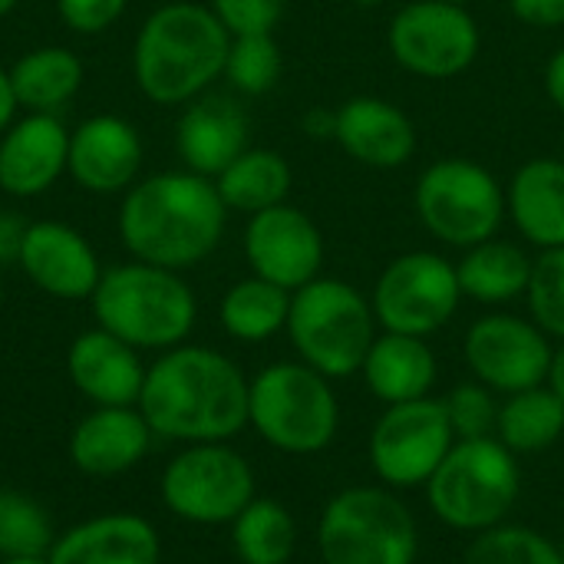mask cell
Masks as SVG:
<instances>
[{
	"label": "cell",
	"instance_id": "obj_30",
	"mask_svg": "<svg viewBox=\"0 0 564 564\" xmlns=\"http://www.w3.org/2000/svg\"><path fill=\"white\" fill-rule=\"evenodd\" d=\"M291 314V291L251 274L228 288L218 307V321L228 337L241 344H261L271 340L288 327Z\"/></svg>",
	"mask_w": 564,
	"mask_h": 564
},
{
	"label": "cell",
	"instance_id": "obj_27",
	"mask_svg": "<svg viewBox=\"0 0 564 564\" xmlns=\"http://www.w3.org/2000/svg\"><path fill=\"white\" fill-rule=\"evenodd\" d=\"M564 436V400L549 387H529L499 400L496 440L516 456L545 453Z\"/></svg>",
	"mask_w": 564,
	"mask_h": 564
},
{
	"label": "cell",
	"instance_id": "obj_20",
	"mask_svg": "<svg viewBox=\"0 0 564 564\" xmlns=\"http://www.w3.org/2000/svg\"><path fill=\"white\" fill-rule=\"evenodd\" d=\"M66 373L73 387L96 406H135L145 383L139 350L102 327L73 340L66 354Z\"/></svg>",
	"mask_w": 564,
	"mask_h": 564
},
{
	"label": "cell",
	"instance_id": "obj_16",
	"mask_svg": "<svg viewBox=\"0 0 564 564\" xmlns=\"http://www.w3.org/2000/svg\"><path fill=\"white\" fill-rule=\"evenodd\" d=\"M20 268L43 294L59 301L93 297L102 278L93 245L63 221H33L26 228Z\"/></svg>",
	"mask_w": 564,
	"mask_h": 564
},
{
	"label": "cell",
	"instance_id": "obj_5",
	"mask_svg": "<svg viewBox=\"0 0 564 564\" xmlns=\"http://www.w3.org/2000/svg\"><path fill=\"white\" fill-rule=\"evenodd\" d=\"M426 506L453 532L479 535L509 522L522 496L519 456L496 436L456 440L433 479L423 486Z\"/></svg>",
	"mask_w": 564,
	"mask_h": 564
},
{
	"label": "cell",
	"instance_id": "obj_49",
	"mask_svg": "<svg viewBox=\"0 0 564 564\" xmlns=\"http://www.w3.org/2000/svg\"><path fill=\"white\" fill-rule=\"evenodd\" d=\"M558 549H562V558H564V535H562V542H558Z\"/></svg>",
	"mask_w": 564,
	"mask_h": 564
},
{
	"label": "cell",
	"instance_id": "obj_19",
	"mask_svg": "<svg viewBox=\"0 0 564 564\" xmlns=\"http://www.w3.org/2000/svg\"><path fill=\"white\" fill-rule=\"evenodd\" d=\"M334 139L354 162L380 172L406 165L416 152L413 119L380 96H354L340 102Z\"/></svg>",
	"mask_w": 564,
	"mask_h": 564
},
{
	"label": "cell",
	"instance_id": "obj_9",
	"mask_svg": "<svg viewBox=\"0 0 564 564\" xmlns=\"http://www.w3.org/2000/svg\"><path fill=\"white\" fill-rule=\"evenodd\" d=\"M413 205L433 238L463 251L496 238L509 215L499 178L486 165L456 155L423 169Z\"/></svg>",
	"mask_w": 564,
	"mask_h": 564
},
{
	"label": "cell",
	"instance_id": "obj_22",
	"mask_svg": "<svg viewBox=\"0 0 564 564\" xmlns=\"http://www.w3.org/2000/svg\"><path fill=\"white\" fill-rule=\"evenodd\" d=\"M152 436L139 406H96L76 423L69 459L86 476H119L145 459Z\"/></svg>",
	"mask_w": 564,
	"mask_h": 564
},
{
	"label": "cell",
	"instance_id": "obj_3",
	"mask_svg": "<svg viewBox=\"0 0 564 564\" xmlns=\"http://www.w3.org/2000/svg\"><path fill=\"white\" fill-rule=\"evenodd\" d=\"M231 33L208 3L172 0L145 17L132 46V73L159 106L198 99L228 63Z\"/></svg>",
	"mask_w": 564,
	"mask_h": 564
},
{
	"label": "cell",
	"instance_id": "obj_47",
	"mask_svg": "<svg viewBox=\"0 0 564 564\" xmlns=\"http://www.w3.org/2000/svg\"><path fill=\"white\" fill-rule=\"evenodd\" d=\"M17 7V0H0V17H7Z\"/></svg>",
	"mask_w": 564,
	"mask_h": 564
},
{
	"label": "cell",
	"instance_id": "obj_34",
	"mask_svg": "<svg viewBox=\"0 0 564 564\" xmlns=\"http://www.w3.org/2000/svg\"><path fill=\"white\" fill-rule=\"evenodd\" d=\"M281 69H284V59H281V46H278L274 33L231 36L225 76L231 79V86L238 93H245V96L271 93L281 79Z\"/></svg>",
	"mask_w": 564,
	"mask_h": 564
},
{
	"label": "cell",
	"instance_id": "obj_17",
	"mask_svg": "<svg viewBox=\"0 0 564 564\" xmlns=\"http://www.w3.org/2000/svg\"><path fill=\"white\" fill-rule=\"evenodd\" d=\"M142 165V139L122 116H93L69 132L66 172L93 195L126 192Z\"/></svg>",
	"mask_w": 564,
	"mask_h": 564
},
{
	"label": "cell",
	"instance_id": "obj_35",
	"mask_svg": "<svg viewBox=\"0 0 564 564\" xmlns=\"http://www.w3.org/2000/svg\"><path fill=\"white\" fill-rule=\"evenodd\" d=\"M525 304L529 317L552 340H564V248H545L532 258Z\"/></svg>",
	"mask_w": 564,
	"mask_h": 564
},
{
	"label": "cell",
	"instance_id": "obj_44",
	"mask_svg": "<svg viewBox=\"0 0 564 564\" xmlns=\"http://www.w3.org/2000/svg\"><path fill=\"white\" fill-rule=\"evenodd\" d=\"M549 387L564 400V340H558L555 357H552V373H549Z\"/></svg>",
	"mask_w": 564,
	"mask_h": 564
},
{
	"label": "cell",
	"instance_id": "obj_32",
	"mask_svg": "<svg viewBox=\"0 0 564 564\" xmlns=\"http://www.w3.org/2000/svg\"><path fill=\"white\" fill-rule=\"evenodd\" d=\"M463 564H564V558L555 539L529 525L502 522L489 532L473 535Z\"/></svg>",
	"mask_w": 564,
	"mask_h": 564
},
{
	"label": "cell",
	"instance_id": "obj_31",
	"mask_svg": "<svg viewBox=\"0 0 564 564\" xmlns=\"http://www.w3.org/2000/svg\"><path fill=\"white\" fill-rule=\"evenodd\" d=\"M231 549L241 564H288L297 552V522L278 499H251L231 522Z\"/></svg>",
	"mask_w": 564,
	"mask_h": 564
},
{
	"label": "cell",
	"instance_id": "obj_26",
	"mask_svg": "<svg viewBox=\"0 0 564 564\" xmlns=\"http://www.w3.org/2000/svg\"><path fill=\"white\" fill-rule=\"evenodd\" d=\"M456 274L463 297L476 304H509L516 297H525L532 258L512 241L489 238L463 251Z\"/></svg>",
	"mask_w": 564,
	"mask_h": 564
},
{
	"label": "cell",
	"instance_id": "obj_13",
	"mask_svg": "<svg viewBox=\"0 0 564 564\" xmlns=\"http://www.w3.org/2000/svg\"><path fill=\"white\" fill-rule=\"evenodd\" d=\"M390 56L413 76L453 79L466 73L482 46L476 17L446 0L403 3L387 30Z\"/></svg>",
	"mask_w": 564,
	"mask_h": 564
},
{
	"label": "cell",
	"instance_id": "obj_33",
	"mask_svg": "<svg viewBox=\"0 0 564 564\" xmlns=\"http://www.w3.org/2000/svg\"><path fill=\"white\" fill-rule=\"evenodd\" d=\"M53 542L56 535L46 509L17 489H0V558L50 555Z\"/></svg>",
	"mask_w": 564,
	"mask_h": 564
},
{
	"label": "cell",
	"instance_id": "obj_25",
	"mask_svg": "<svg viewBox=\"0 0 564 564\" xmlns=\"http://www.w3.org/2000/svg\"><path fill=\"white\" fill-rule=\"evenodd\" d=\"M506 208L539 251L564 248V159H529L506 188Z\"/></svg>",
	"mask_w": 564,
	"mask_h": 564
},
{
	"label": "cell",
	"instance_id": "obj_48",
	"mask_svg": "<svg viewBox=\"0 0 564 564\" xmlns=\"http://www.w3.org/2000/svg\"><path fill=\"white\" fill-rule=\"evenodd\" d=\"M446 3H459V7H469L473 0H446Z\"/></svg>",
	"mask_w": 564,
	"mask_h": 564
},
{
	"label": "cell",
	"instance_id": "obj_45",
	"mask_svg": "<svg viewBox=\"0 0 564 564\" xmlns=\"http://www.w3.org/2000/svg\"><path fill=\"white\" fill-rule=\"evenodd\" d=\"M0 564H50L46 555H33V558H0Z\"/></svg>",
	"mask_w": 564,
	"mask_h": 564
},
{
	"label": "cell",
	"instance_id": "obj_21",
	"mask_svg": "<svg viewBox=\"0 0 564 564\" xmlns=\"http://www.w3.org/2000/svg\"><path fill=\"white\" fill-rule=\"evenodd\" d=\"M175 149L188 172L218 178L248 145V116L228 96H198L175 126Z\"/></svg>",
	"mask_w": 564,
	"mask_h": 564
},
{
	"label": "cell",
	"instance_id": "obj_37",
	"mask_svg": "<svg viewBox=\"0 0 564 564\" xmlns=\"http://www.w3.org/2000/svg\"><path fill=\"white\" fill-rule=\"evenodd\" d=\"M288 0H208L212 13L225 23L231 36L245 33H274L284 17Z\"/></svg>",
	"mask_w": 564,
	"mask_h": 564
},
{
	"label": "cell",
	"instance_id": "obj_28",
	"mask_svg": "<svg viewBox=\"0 0 564 564\" xmlns=\"http://www.w3.org/2000/svg\"><path fill=\"white\" fill-rule=\"evenodd\" d=\"M7 73H10L17 106H23L26 112L63 109L79 93V83H83V63L66 46L30 50Z\"/></svg>",
	"mask_w": 564,
	"mask_h": 564
},
{
	"label": "cell",
	"instance_id": "obj_7",
	"mask_svg": "<svg viewBox=\"0 0 564 564\" xmlns=\"http://www.w3.org/2000/svg\"><path fill=\"white\" fill-rule=\"evenodd\" d=\"M284 330L301 364L314 367L327 380H344L360 373L380 324L370 297L354 284L340 278H314L291 294Z\"/></svg>",
	"mask_w": 564,
	"mask_h": 564
},
{
	"label": "cell",
	"instance_id": "obj_14",
	"mask_svg": "<svg viewBox=\"0 0 564 564\" xmlns=\"http://www.w3.org/2000/svg\"><path fill=\"white\" fill-rule=\"evenodd\" d=\"M463 357L482 387L499 397L542 387L552 373V337L532 321L516 314H486L479 317L463 340Z\"/></svg>",
	"mask_w": 564,
	"mask_h": 564
},
{
	"label": "cell",
	"instance_id": "obj_36",
	"mask_svg": "<svg viewBox=\"0 0 564 564\" xmlns=\"http://www.w3.org/2000/svg\"><path fill=\"white\" fill-rule=\"evenodd\" d=\"M443 403H446V416H449V426H453L456 440H486V436H496L499 400L479 380L459 383L456 390H449L443 397Z\"/></svg>",
	"mask_w": 564,
	"mask_h": 564
},
{
	"label": "cell",
	"instance_id": "obj_18",
	"mask_svg": "<svg viewBox=\"0 0 564 564\" xmlns=\"http://www.w3.org/2000/svg\"><path fill=\"white\" fill-rule=\"evenodd\" d=\"M69 129L53 112H26L0 135V188L13 198L43 195L63 172Z\"/></svg>",
	"mask_w": 564,
	"mask_h": 564
},
{
	"label": "cell",
	"instance_id": "obj_2",
	"mask_svg": "<svg viewBox=\"0 0 564 564\" xmlns=\"http://www.w3.org/2000/svg\"><path fill=\"white\" fill-rule=\"evenodd\" d=\"M228 208L212 178L159 172L132 185L119 208V238L132 261L185 271L202 264L225 235Z\"/></svg>",
	"mask_w": 564,
	"mask_h": 564
},
{
	"label": "cell",
	"instance_id": "obj_12",
	"mask_svg": "<svg viewBox=\"0 0 564 564\" xmlns=\"http://www.w3.org/2000/svg\"><path fill=\"white\" fill-rule=\"evenodd\" d=\"M463 301L456 264L436 251H406L393 258L370 294L380 330L433 337L443 330Z\"/></svg>",
	"mask_w": 564,
	"mask_h": 564
},
{
	"label": "cell",
	"instance_id": "obj_50",
	"mask_svg": "<svg viewBox=\"0 0 564 564\" xmlns=\"http://www.w3.org/2000/svg\"><path fill=\"white\" fill-rule=\"evenodd\" d=\"M0 301H3V284H0Z\"/></svg>",
	"mask_w": 564,
	"mask_h": 564
},
{
	"label": "cell",
	"instance_id": "obj_29",
	"mask_svg": "<svg viewBox=\"0 0 564 564\" xmlns=\"http://www.w3.org/2000/svg\"><path fill=\"white\" fill-rule=\"evenodd\" d=\"M225 208L258 215L284 205L291 192V165L274 149H245L218 178H212Z\"/></svg>",
	"mask_w": 564,
	"mask_h": 564
},
{
	"label": "cell",
	"instance_id": "obj_38",
	"mask_svg": "<svg viewBox=\"0 0 564 564\" xmlns=\"http://www.w3.org/2000/svg\"><path fill=\"white\" fill-rule=\"evenodd\" d=\"M129 0H56L59 20L73 30V33H102L109 30Z\"/></svg>",
	"mask_w": 564,
	"mask_h": 564
},
{
	"label": "cell",
	"instance_id": "obj_8",
	"mask_svg": "<svg viewBox=\"0 0 564 564\" xmlns=\"http://www.w3.org/2000/svg\"><path fill=\"white\" fill-rule=\"evenodd\" d=\"M324 564H416L420 525L397 489L350 486L327 499L317 519Z\"/></svg>",
	"mask_w": 564,
	"mask_h": 564
},
{
	"label": "cell",
	"instance_id": "obj_23",
	"mask_svg": "<svg viewBox=\"0 0 564 564\" xmlns=\"http://www.w3.org/2000/svg\"><path fill=\"white\" fill-rule=\"evenodd\" d=\"M46 558L50 564H159L162 542L149 519L112 512L59 535Z\"/></svg>",
	"mask_w": 564,
	"mask_h": 564
},
{
	"label": "cell",
	"instance_id": "obj_42",
	"mask_svg": "<svg viewBox=\"0 0 564 564\" xmlns=\"http://www.w3.org/2000/svg\"><path fill=\"white\" fill-rule=\"evenodd\" d=\"M304 129H307V135H314V139H334V129H337V109L334 112H327V109H311L307 116H304Z\"/></svg>",
	"mask_w": 564,
	"mask_h": 564
},
{
	"label": "cell",
	"instance_id": "obj_43",
	"mask_svg": "<svg viewBox=\"0 0 564 564\" xmlns=\"http://www.w3.org/2000/svg\"><path fill=\"white\" fill-rule=\"evenodd\" d=\"M13 112H17V96H13V86H10V73L0 69V135L13 122Z\"/></svg>",
	"mask_w": 564,
	"mask_h": 564
},
{
	"label": "cell",
	"instance_id": "obj_4",
	"mask_svg": "<svg viewBox=\"0 0 564 564\" xmlns=\"http://www.w3.org/2000/svg\"><path fill=\"white\" fill-rule=\"evenodd\" d=\"M89 301L99 327L135 350L178 347L198 317L195 294L178 271L145 261L102 271Z\"/></svg>",
	"mask_w": 564,
	"mask_h": 564
},
{
	"label": "cell",
	"instance_id": "obj_39",
	"mask_svg": "<svg viewBox=\"0 0 564 564\" xmlns=\"http://www.w3.org/2000/svg\"><path fill=\"white\" fill-rule=\"evenodd\" d=\"M509 10L525 26H539V30L564 26V0H509Z\"/></svg>",
	"mask_w": 564,
	"mask_h": 564
},
{
	"label": "cell",
	"instance_id": "obj_11",
	"mask_svg": "<svg viewBox=\"0 0 564 564\" xmlns=\"http://www.w3.org/2000/svg\"><path fill=\"white\" fill-rule=\"evenodd\" d=\"M456 446L443 397L383 406L370 436L367 463L387 489H423Z\"/></svg>",
	"mask_w": 564,
	"mask_h": 564
},
{
	"label": "cell",
	"instance_id": "obj_51",
	"mask_svg": "<svg viewBox=\"0 0 564 564\" xmlns=\"http://www.w3.org/2000/svg\"><path fill=\"white\" fill-rule=\"evenodd\" d=\"M562 159H564V139H562Z\"/></svg>",
	"mask_w": 564,
	"mask_h": 564
},
{
	"label": "cell",
	"instance_id": "obj_41",
	"mask_svg": "<svg viewBox=\"0 0 564 564\" xmlns=\"http://www.w3.org/2000/svg\"><path fill=\"white\" fill-rule=\"evenodd\" d=\"M545 93L555 102V109L564 116V46L555 50V56L545 66Z\"/></svg>",
	"mask_w": 564,
	"mask_h": 564
},
{
	"label": "cell",
	"instance_id": "obj_24",
	"mask_svg": "<svg viewBox=\"0 0 564 564\" xmlns=\"http://www.w3.org/2000/svg\"><path fill=\"white\" fill-rule=\"evenodd\" d=\"M440 364L426 337H410V334H390L380 330L377 340L367 350V360L360 367V377L367 390L383 403H410L433 397Z\"/></svg>",
	"mask_w": 564,
	"mask_h": 564
},
{
	"label": "cell",
	"instance_id": "obj_6",
	"mask_svg": "<svg viewBox=\"0 0 564 564\" xmlns=\"http://www.w3.org/2000/svg\"><path fill=\"white\" fill-rule=\"evenodd\" d=\"M248 426L288 456L324 453L340 430L334 380L301 360L264 367L248 383Z\"/></svg>",
	"mask_w": 564,
	"mask_h": 564
},
{
	"label": "cell",
	"instance_id": "obj_15",
	"mask_svg": "<svg viewBox=\"0 0 564 564\" xmlns=\"http://www.w3.org/2000/svg\"><path fill=\"white\" fill-rule=\"evenodd\" d=\"M324 254V235L314 218L288 202L251 215L245 228V258L251 274L291 294L321 278Z\"/></svg>",
	"mask_w": 564,
	"mask_h": 564
},
{
	"label": "cell",
	"instance_id": "obj_10",
	"mask_svg": "<svg viewBox=\"0 0 564 564\" xmlns=\"http://www.w3.org/2000/svg\"><path fill=\"white\" fill-rule=\"evenodd\" d=\"M254 489L251 463L228 443H192L162 473L165 509L192 525H231Z\"/></svg>",
	"mask_w": 564,
	"mask_h": 564
},
{
	"label": "cell",
	"instance_id": "obj_1",
	"mask_svg": "<svg viewBox=\"0 0 564 564\" xmlns=\"http://www.w3.org/2000/svg\"><path fill=\"white\" fill-rule=\"evenodd\" d=\"M248 383L231 357L178 344L145 370L135 406L162 440L228 443L248 426Z\"/></svg>",
	"mask_w": 564,
	"mask_h": 564
},
{
	"label": "cell",
	"instance_id": "obj_46",
	"mask_svg": "<svg viewBox=\"0 0 564 564\" xmlns=\"http://www.w3.org/2000/svg\"><path fill=\"white\" fill-rule=\"evenodd\" d=\"M347 3H354V7H364V10H370V7H380V3H387V0H347Z\"/></svg>",
	"mask_w": 564,
	"mask_h": 564
},
{
	"label": "cell",
	"instance_id": "obj_40",
	"mask_svg": "<svg viewBox=\"0 0 564 564\" xmlns=\"http://www.w3.org/2000/svg\"><path fill=\"white\" fill-rule=\"evenodd\" d=\"M26 221L13 212H0V268L3 264H20L23 238H26Z\"/></svg>",
	"mask_w": 564,
	"mask_h": 564
}]
</instances>
